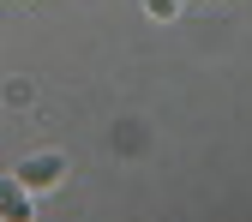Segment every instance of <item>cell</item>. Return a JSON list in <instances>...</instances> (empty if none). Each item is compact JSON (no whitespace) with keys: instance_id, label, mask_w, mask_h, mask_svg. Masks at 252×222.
<instances>
[{"instance_id":"3","label":"cell","mask_w":252,"mask_h":222,"mask_svg":"<svg viewBox=\"0 0 252 222\" xmlns=\"http://www.w3.org/2000/svg\"><path fill=\"white\" fill-rule=\"evenodd\" d=\"M144 12H150V18H162V24H168V18L180 12V0H144Z\"/></svg>"},{"instance_id":"1","label":"cell","mask_w":252,"mask_h":222,"mask_svg":"<svg viewBox=\"0 0 252 222\" xmlns=\"http://www.w3.org/2000/svg\"><path fill=\"white\" fill-rule=\"evenodd\" d=\"M60 174H66V162H60V156H54V150H48V156H30V162L18 168V180L30 186V192H48V186H54Z\"/></svg>"},{"instance_id":"2","label":"cell","mask_w":252,"mask_h":222,"mask_svg":"<svg viewBox=\"0 0 252 222\" xmlns=\"http://www.w3.org/2000/svg\"><path fill=\"white\" fill-rule=\"evenodd\" d=\"M0 216L6 222H30V186L18 174H0Z\"/></svg>"}]
</instances>
